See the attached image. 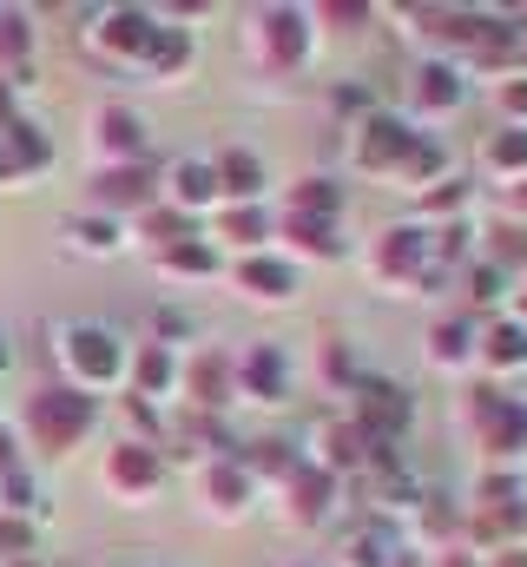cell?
<instances>
[{"label": "cell", "instance_id": "6da1fadb", "mask_svg": "<svg viewBox=\"0 0 527 567\" xmlns=\"http://www.w3.org/2000/svg\"><path fill=\"white\" fill-rule=\"evenodd\" d=\"M27 423H33V435H40L46 449H66L80 429L93 423V396H66V390H46V396H33Z\"/></svg>", "mask_w": 527, "mask_h": 567}, {"label": "cell", "instance_id": "7a4b0ae2", "mask_svg": "<svg viewBox=\"0 0 527 567\" xmlns=\"http://www.w3.org/2000/svg\"><path fill=\"white\" fill-rule=\"evenodd\" d=\"M66 357H73L86 377H113V370H120L113 337H106V330H86V323H80V330H66Z\"/></svg>", "mask_w": 527, "mask_h": 567}, {"label": "cell", "instance_id": "3957f363", "mask_svg": "<svg viewBox=\"0 0 527 567\" xmlns=\"http://www.w3.org/2000/svg\"><path fill=\"white\" fill-rule=\"evenodd\" d=\"M106 40H113V47H138V53H145V47H152V20H145V13H113V33H106Z\"/></svg>", "mask_w": 527, "mask_h": 567}, {"label": "cell", "instance_id": "277c9868", "mask_svg": "<svg viewBox=\"0 0 527 567\" xmlns=\"http://www.w3.org/2000/svg\"><path fill=\"white\" fill-rule=\"evenodd\" d=\"M172 192H178V198H192V205H198V198H211V192H218V185H211V172H205V165H178V178H172Z\"/></svg>", "mask_w": 527, "mask_h": 567}, {"label": "cell", "instance_id": "5b68a950", "mask_svg": "<svg viewBox=\"0 0 527 567\" xmlns=\"http://www.w3.org/2000/svg\"><path fill=\"white\" fill-rule=\"evenodd\" d=\"M245 284H258L264 297H283L290 290V271L283 265H245Z\"/></svg>", "mask_w": 527, "mask_h": 567}, {"label": "cell", "instance_id": "8992f818", "mask_svg": "<svg viewBox=\"0 0 527 567\" xmlns=\"http://www.w3.org/2000/svg\"><path fill=\"white\" fill-rule=\"evenodd\" d=\"M370 416L383 429H395V423H409V403H395V390H370Z\"/></svg>", "mask_w": 527, "mask_h": 567}, {"label": "cell", "instance_id": "52a82bcc", "mask_svg": "<svg viewBox=\"0 0 527 567\" xmlns=\"http://www.w3.org/2000/svg\"><path fill=\"white\" fill-rule=\"evenodd\" d=\"M488 343H495V350H488L495 363H521V357H527V337H521V330H495Z\"/></svg>", "mask_w": 527, "mask_h": 567}, {"label": "cell", "instance_id": "ba28073f", "mask_svg": "<svg viewBox=\"0 0 527 567\" xmlns=\"http://www.w3.org/2000/svg\"><path fill=\"white\" fill-rule=\"evenodd\" d=\"M225 185L231 192H258V165L251 158H225Z\"/></svg>", "mask_w": 527, "mask_h": 567}, {"label": "cell", "instance_id": "9c48e42d", "mask_svg": "<svg viewBox=\"0 0 527 567\" xmlns=\"http://www.w3.org/2000/svg\"><path fill=\"white\" fill-rule=\"evenodd\" d=\"M106 140L120 145V152H132V145H138V126H132L126 113H106Z\"/></svg>", "mask_w": 527, "mask_h": 567}, {"label": "cell", "instance_id": "30bf717a", "mask_svg": "<svg viewBox=\"0 0 527 567\" xmlns=\"http://www.w3.org/2000/svg\"><path fill=\"white\" fill-rule=\"evenodd\" d=\"M100 192H106L113 205H126V198H138V192H145V185H138V178H126V172H120V178H106Z\"/></svg>", "mask_w": 527, "mask_h": 567}, {"label": "cell", "instance_id": "8fae6325", "mask_svg": "<svg viewBox=\"0 0 527 567\" xmlns=\"http://www.w3.org/2000/svg\"><path fill=\"white\" fill-rule=\"evenodd\" d=\"M120 482H152V455H120Z\"/></svg>", "mask_w": 527, "mask_h": 567}, {"label": "cell", "instance_id": "7c38bea8", "mask_svg": "<svg viewBox=\"0 0 527 567\" xmlns=\"http://www.w3.org/2000/svg\"><path fill=\"white\" fill-rule=\"evenodd\" d=\"M527 158V140H502L495 145V165H521Z\"/></svg>", "mask_w": 527, "mask_h": 567}, {"label": "cell", "instance_id": "4fadbf2b", "mask_svg": "<svg viewBox=\"0 0 527 567\" xmlns=\"http://www.w3.org/2000/svg\"><path fill=\"white\" fill-rule=\"evenodd\" d=\"M251 377H258V390H277V357H258Z\"/></svg>", "mask_w": 527, "mask_h": 567}, {"label": "cell", "instance_id": "5bb4252c", "mask_svg": "<svg viewBox=\"0 0 527 567\" xmlns=\"http://www.w3.org/2000/svg\"><path fill=\"white\" fill-rule=\"evenodd\" d=\"M172 265H178V271H205V265H211V251H172Z\"/></svg>", "mask_w": 527, "mask_h": 567}, {"label": "cell", "instance_id": "9a60e30c", "mask_svg": "<svg viewBox=\"0 0 527 567\" xmlns=\"http://www.w3.org/2000/svg\"><path fill=\"white\" fill-rule=\"evenodd\" d=\"M428 100H448V93H462V86H448V73H428V86H422Z\"/></svg>", "mask_w": 527, "mask_h": 567}, {"label": "cell", "instance_id": "2e32d148", "mask_svg": "<svg viewBox=\"0 0 527 567\" xmlns=\"http://www.w3.org/2000/svg\"><path fill=\"white\" fill-rule=\"evenodd\" d=\"M225 231H231V238H258V218H251V212H238V218H231Z\"/></svg>", "mask_w": 527, "mask_h": 567}, {"label": "cell", "instance_id": "e0dca14e", "mask_svg": "<svg viewBox=\"0 0 527 567\" xmlns=\"http://www.w3.org/2000/svg\"><path fill=\"white\" fill-rule=\"evenodd\" d=\"M20 542H27V535H20V528H7V522H0V548H20Z\"/></svg>", "mask_w": 527, "mask_h": 567}, {"label": "cell", "instance_id": "ac0fdd59", "mask_svg": "<svg viewBox=\"0 0 527 567\" xmlns=\"http://www.w3.org/2000/svg\"><path fill=\"white\" fill-rule=\"evenodd\" d=\"M521 205H527V192H521Z\"/></svg>", "mask_w": 527, "mask_h": 567}]
</instances>
